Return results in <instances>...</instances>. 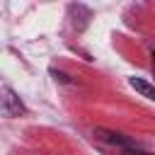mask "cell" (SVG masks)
<instances>
[{"instance_id": "obj_3", "label": "cell", "mask_w": 155, "mask_h": 155, "mask_svg": "<svg viewBox=\"0 0 155 155\" xmlns=\"http://www.w3.org/2000/svg\"><path fill=\"white\" fill-rule=\"evenodd\" d=\"M128 82H131V87H133L136 92H140L143 97H148V99L155 102V87H153L150 82H145V80H140V78H131Z\"/></svg>"}, {"instance_id": "obj_1", "label": "cell", "mask_w": 155, "mask_h": 155, "mask_svg": "<svg viewBox=\"0 0 155 155\" xmlns=\"http://www.w3.org/2000/svg\"><path fill=\"white\" fill-rule=\"evenodd\" d=\"M0 111H2L5 116L15 119V116L24 114L27 107H24V102L19 99V94H17L12 87H2V90H0Z\"/></svg>"}, {"instance_id": "obj_2", "label": "cell", "mask_w": 155, "mask_h": 155, "mask_svg": "<svg viewBox=\"0 0 155 155\" xmlns=\"http://www.w3.org/2000/svg\"><path fill=\"white\" fill-rule=\"evenodd\" d=\"M94 136H99V138H104V140H109V143H114V145L128 148V150H143V145H138V143H133V140H128V138H124L121 133H114V131L97 128V131H94Z\"/></svg>"}]
</instances>
